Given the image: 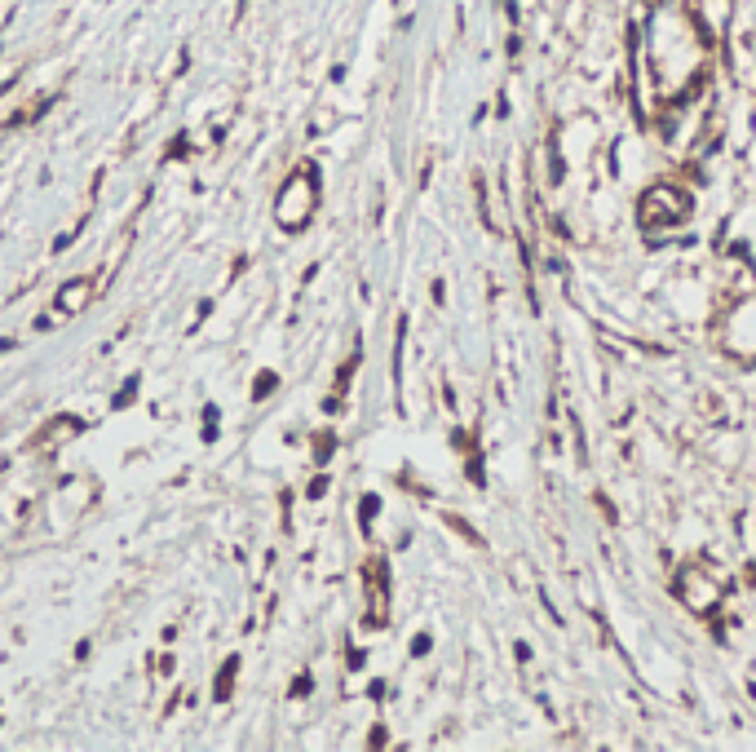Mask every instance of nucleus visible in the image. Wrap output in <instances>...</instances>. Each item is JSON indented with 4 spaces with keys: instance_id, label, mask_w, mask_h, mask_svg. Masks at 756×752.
<instances>
[{
    "instance_id": "obj_1",
    "label": "nucleus",
    "mask_w": 756,
    "mask_h": 752,
    "mask_svg": "<svg viewBox=\"0 0 756 752\" xmlns=\"http://www.w3.org/2000/svg\"><path fill=\"white\" fill-rule=\"evenodd\" d=\"M319 209V173L315 164H301L283 186H279V204H274V217L288 235H301L310 226V217Z\"/></svg>"
},
{
    "instance_id": "obj_2",
    "label": "nucleus",
    "mask_w": 756,
    "mask_h": 752,
    "mask_svg": "<svg viewBox=\"0 0 756 752\" xmlns=\"http://www.w3.org/2000/svg\"><path fill=\"white\" fill-rule=\"evenodd\" d=\"M93 292H98V279H89V274H80V279H71V283H62L54 297L58 315H76V310H84L89 301H93Z\"/></svg>"
},
{
    "instance_id": "obj_3",
    "label": "nucleus",
    "mask_w": 756,
    "mask_h": 752,
    "mask_svg": "<svg viewBox=\"0 0 756 752\" xmlns=\"http://www.w3.org/2000/svg\"><path fill=\"white\" fill-rule=\"evenodd\" d=\"M76 434H80V421H71V416H58L54 425L40 434V447H45V452H54L58 438H76Z\"/></svg>"
},
{
    "instance_id": "obj_4",
    "label": "nucleus",
    "mask_w": 756,
    "mask_h": 752,
    "mask_svg": "<svg viewBox=\"0 0 756 752\" xmlns=\"http://www.w3.org/2000/svg\"><path fill=\"white\" fill-rule=\"evenodd\" d=\"M235 673H239V659L230 655V659L221 664V673H217V682H213V699H230V686H235Z\"/></svg>"
},
{
    "instance_id": "obj_5",
    "label": "nucleus",
    "mask_w": 756,
    "mask_h": 752,
    "mask_svg": "<svg viewBox=\"0 0 756 752\" xmlns=\"http://www.w3.org/2000/svg\"><path fill=\"white\" fill-rule=\"evenodd\" d=\"M274 385H279V376H274V372H262V376H257V385H253V398H257V403H262V398H271Z\"/></svg>"
},
{
    "instance_id": "obj_6",
    "label": "nucleus",
    "mask_w": 756,
    "mask_h": 752,
    "mask_svg": "<svg viewBox=\"0 0 756 752\" xmlns=\"http://www.w3.org/2000/svg\"><path fill=\"white\" fill-rule=\"evenodd\" d=\"M327 456H332V438H319V443H315V461H327Z\"/></svg>"
},
{
    "instance_id": "obj_7",
    "label": "nucleus",
    "mask_w": 756,
    "mask_h": 752,
    "mask_svg": "<svg viewBox=\"0 0 756 752\" xmlns=\"http://www.w3.org/2000/svg\"><path fill=\"white\" fill-rule=\"evenodd\" d=\"M324 491H327V479H324V474H319V479H315V483H310V496H315V500H319V496H324Z\"/></svg>"
}]
</instances>
